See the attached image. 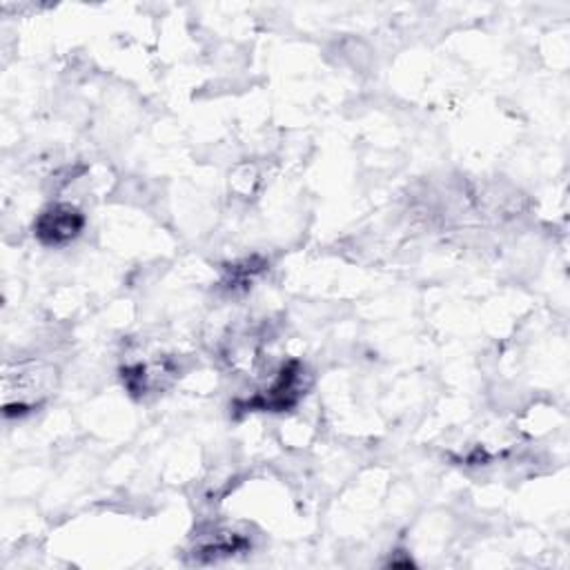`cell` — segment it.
Wrapping results in <instances>:
<instances>
[{"instance_id": "cell-1", "label": "cell", "mask_w": 570, "mask_h": 570, "mask_svg": "<svg viewBox=\"0 0 570 570\" xmlns=\"http://www.w3.org/2000/svg\"><path fill=\"white\" fill-rule=\"evenodd\" d=\"M85 227L82 212L71 203H53L42 209L33 223V234L42 245L60 247L80 236Z\"/></svg>"}]
</instances>
